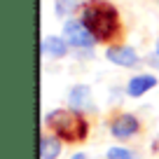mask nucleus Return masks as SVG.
<instances>
[{
    "label": "nucleus",
    "mask_w": 159,
    "mask_h": 159,
    "mask_svg": "<svg viewBox=\"0 0 159 159\" xmlns=\"http://www.w3.org/2000/svg\"><path fill=\"white\" fill-rule=\"evenodd\" d=\"M59 154H61L59 136H42L40 138V157L42 159H56Z\"/></svg>",
    "instance_id": "8"
},
{
    "label": "nucleus",
    "mask_w": 159,
    "mask_h": 159,
    "mask_svg": "<svg viewBox=\"0 0 159 159\" xmlns=\"http://www.w3.org/2000/svg\"><path fill=\"white\" fill-rule=\"evenodd\" d=\"M42 52H45L47 56L61 59V56H66V40H61V38H47L45 42H42Z\"/></svg>",
    "instance_id": "9"
},
{
    "label": "nucleus",
    "mask_w": 159,
    "mask_h": 159,
    "mask_svg": "<svg viewBox=\"0 0 159 159\" xmlns=\"http://www.w3.org/2000/svg\"><path fill=\"white\" fill-rule=\"evenodd\" d=\"M63 35L73 47H91L94 45V35L84 26V21H68L63 26Z\"/></svg>",
    "instance_id": "3"
},
{
    "label": "nucleus",
    "mask_w": 159,
    "mask_h": 159,
    "mask_svg": "<svg viewBox=\"0 0 159 159\" xmlns=\"http://www.w3.org/2000/svg\"><path fill=\"white\" fill-rule=\"evenodd\" d=\"M108 159H136V154L129 152V150H124V148H110Z\"/></svg>",
    "instance_id": "10"
},
{
    "label": "nucleus",
    "mask_w": 159,
    "mask_h": 159,
    "mask_svg": "<svg viewBox=\"0 0 159 159\" xmlns=\"http://www.w3.org/2000/svg\"><path fill=\"white\" fill-rule=\"evenodd\" d=\"M47 126L54 131L59 138L68 140V143H75V140H84L87 134H89V124L87 119L82 117L75 110H52L47 115Z\"/></svg>",
    "instance_id": "2"
},
{
    "label": "nucleus",
    "mask_w": 159,
    "mask_h": 159,
    "mask_svg": "<svg viewBox=\"0 0 159 159\" xmlns=\"http://www.w3.org/2000/svg\"><path fill=\"white\" fill-rule=\"evenodd\" d=\"M68 101H70V108H73L75 112L89 110V108H91V91H89V87H84V84L73 87V89H70Z\"/></svg>",
    "instance_id": "6"
},
{
    "label": "nucleus",
    "mask_w": 159,
    "mask_h": 159,
    "mask_svg": "<svg viewBox=\"0 0 159 159\" xmlns=\"http://www.w3.org/2000/svg\"><path fill=\"white\" fill-rule=\"evenodd\" d=\"M157 54H159V40H157Z\"/></svg>",
    "instance_id": "12"
},
{
    "label": "nucleus",
    "mask_w": 159,
    "mask_h": 159,
    "mask_svg": "<svg viewBox=\"0 0 159 159\" xmlns=\"http://www.w3.org/2000/svg\"><path fill=\"white\" fill-rule=\"evenodd\" d=\"M140 129V122L134 117V115H119V117L112 119V124H110V131H112L115 138L124 140V138H131L136 136Z\"/></svg>",
    "instance_id": "4"
},
{
    "label": "nucleus",
    "mask_w": 159,
    "mask_h": 159,
    "mask_svg": "<svg viewBox=\"0 0 159 159\" xmlns=\"http://www.w3.org/2000/svg\"><path fill=\"white\" fill-rule=\"evenodd\" d=\"M105 56H108L110 63H117V66H122V68H131V66L138 63V56H136V52L131 49V47H124V45L110 47Z\"/></svg>",
    "instance_id": "5"
},
{
    "label": "nucleus",
    "mask_w": 159,
    "mask_h": 159,
    "mask_svg": "<svg viewBox=\"0 0 159 159\" xmlns=\"http://www.w3.org/2000/svg\"><path fill=\"white\" fill-rule=\"evenodd\" d=\"M82 21H84V26L89 28V33L96 40H110L119 28L117 10L110 2H103V0L89 2L82 12Z\"/></svg>",
    "instance_id": "1"
},
{
    "label": "nucleus",
    "mask_w": 159,
    "mask_h": 159,
    "mask_svg": "<svg viewBox=\"0 0 159 159\" xmlns=\"http://www.w3.org/2000/svg\"><path fill=\"white\" fill-rule=\"evenodd\" d=\"M152 87H157V77H154V75H136V77L129 80L126 91H129V96L138 98V96H143L145 91H150Z\"/></svg>",
    "instance_id": "7"
},
{
    "label": "nucleus",
    "mask_w": 159,
    "mask_h": 159,
    "mask_svg": "<svg viewBox=\"0 0 159 159\" xmlns=\"http://www.w3.org/2000/svg\"><path fill=\"white\" fill-rule=\"evenodd\" d=\"M73 159H87V157H84L82 152H77V154H73Z\"/></svg>",
    "instance_id": "11"
}]
</instances>
